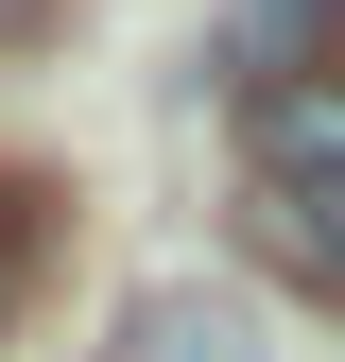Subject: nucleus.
Instances as JSON below:
<instances>
[{
  "mask_svg": "<svg viewBox=\"0 0 345 362\" xmlns=\"http://www.w3.org/2000/svg\"><path fill=\"white\" fill-rule=\"evenodd\" d=\"M242 242L276 259L293 293H328V310H345V190H259V207H242Z\"/></svg>",
  "mask_w": 345,
  "mask_h": 362,
  "instance_id": "obj_2",
  "label": "nucleus"
},
{
  "mask_svg": "<svg viewBox=\"0 0 345 362\" xmlns=\"http://www.w3.org/2000/svg\"><path fill=\"white\" fill-rule=\"evenodd\" d=\"M104 362H276V345H259L242 310H207V293H139V310H121V345H104Z\"/></svg>",
  "mask_w": 345,
  "mask_h": 362,
  "instance_id": "obj_3",
  "label": "nucleus"
},
{
  "mask_svg": "<svg viewBox=\"0 0 345 362\" xmlns=\"http://www.w3.org/2000/svg\"><path fill=\"white\" fill-rule=\"evenodd\" d=\"M242 156H259V190H345V52L242 86Z\"/></svg>",
  "mask_w": 345,
  "mask_h": 362,
  "instance_id": "obj_1",
  "label": "nucleus"
},
{
  "mask_svg": "<svg viewBox=\"0 0 345 362\" xmlns=\"http://www.w3.org/2000/svg\"><path fill=\"white\" fill-rule=\"evenodd\" d=\"M35 18H52V0H0V35H35Z\"/></svg>",
  "mask_w": 345,
  "mask_h": 362,
  "instance_id": "obj_4",
  "label": "nucleus"
}]
</instances>
